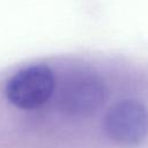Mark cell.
Returning a JSON list of instances; mask_svg holds the SVG:
<instances>
[{
    "label": "cell",
    "instance_id": "1",
    "mask_svg": "<svg viewBox=\"0 0 148 148\" xmlns=\"http://www.w3.org/2000/svg\"><path fill=\"white\" fill-rule=\"evenodd\" d=\"M54 89V76L46 65H32L16 72L6 83L5 92L10 104L22 110L44 105Z\"/></svg>",
    "mask_w": 148,
    "mask_h": 148
},
{
    "label": "cell",
    "instance_id": "2",
    "mask_svg": "<svg viewBox=\"0 0 148 148\" xmlns=\"http://www.w3.org/2000/svg\"><path fill=\"white\" fill-rule=\"evenodd\" d=\"M103 125L105 134L113 142L140 145L148 136V109L136 99L119 101L108 110Z\"/></svg>",
    "mask_w": 148,
    "mask_h": 148
},
{
    "label": "cell",
    "instance_id": "3",
    "mask_svg": "<svg viewBox=\"0 0 148 148\" xmlns=\"http://www.w3.org/2000/svg\"><path fill=\"white\" fill-rule=\"evenodd\" d=\"M106 98L103 80L95 73L80 72L72 75L64 84L59 105L72 116H89L97 111Z\"/></svg>",
    "mask_w": 148,
    "mask_h": 148
}]
</instances>
